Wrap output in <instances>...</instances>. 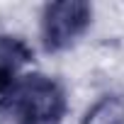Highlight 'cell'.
Instances as JSON below:
<instances>
[{
  "label": "cell",
  "mask_w": 124,
  "mask_h": 124,
  "mask_svg": "<svg viewBox=\"0 0 124 124\" xmlns=\"http://www.w3.org/2000/svg\"><path fill=\"white\" fill-rule=\"evenodd\" d=\"M15 124H63L68 114L66 85L46 73H24L15 90L0 102Z\"/></svg>",
  "instance_id": "obj_1"
},
{
  "label": "cell",
  "mask_w": 124,
  "mask_h": 124,
  "mask_svg": "<svg viewBox=\"0 0 124 124\" xmlns=\"http://www.w3.org/2000/svg\"><path fill=\"white\" fill-rule=\"evenodd\" d=\"M93 5L85 0H54L41 8L39 41L46 54H61L76 46L93 27Z\"/></svg>",
  "instance_id": "obj_2"
},
{
  "label": "cell",
  "mask_w": 124,
  "mask_h": 124,
  "mask_svg": "<svg viewBox=\"0 0 124 124\" xmlns=\"http://www.w3.org/2000/svg\"><path fill=\"white\" fill-rule=\"evenodd\" d=\"M34 61V49L20 34L0 32V102L24 78V68Z\"/></svg>",
  "instance_id": "obj_3"
},
{
  "label": "cell",
  "mask_w": 124,
  "mask_h": 124,
  "mask_svg": "<svg viewBox=\"0 0 124 124\" xmlns=\"http://www.w3.org/2000/svg\"><path fill=\"white\" fill-rule=\"evenodd\" d=\"M80 124H124V95L105 93L83 114Z\"/></svg>",
  "instance_id": "obj_4"
}]
</instances>
